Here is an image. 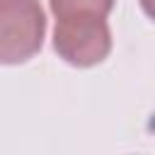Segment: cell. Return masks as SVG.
I'll return each instance as SVG.
<instances>
[{"instance_id": "1", "label": "cell", "mask_w": 155, "mask_h": 155, "mask_svg": "<svg viewBox=\"0 0 155 155\" xmlns=\"http://www.w3.org/2000/svg\"><path fill=\"white\" fill-rule=\"evenodd\" d=\"M46 39V12L39 0H0V65L31 61Z\"/></svg>"}, {"instance_id": "2", "label": "cell", "mask_w": 155, "mask_h": 155, "mask_svg": "<svg viewBox=\"0 0 155 155\" xmlns=\"http://www.w3.org/2000/svg\"><path fill=\"white\" fill-rule=\"evenodd\" d=\"M53 51L61 61L73 68H94L99 65L114 46L111 29L107 17H61L53 27Z\"/></svg>"}, {"instance_id": "3", "label": "cell", "mask_w": 155, "mask_h": 155, "mask_svg": "<svg viewBox=\"0 0 155 155\" xmlns=\"http://www.w3.org/2000/svg\"><path fill=\"white\" fill-rule=\"evenodd\" d=\"M114 5H116V0H48V7H51L56 19H61V17H85V15L109 17Z\"/></svg>"}]
</instances>
